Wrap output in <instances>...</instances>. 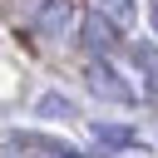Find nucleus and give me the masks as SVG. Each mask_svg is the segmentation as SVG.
<instances>
[{
    "label": "nucleus",
    "instance_id": "nucleus-2",
    "mask_svg": "<svg viewBox=\"0 0 158 158\" xmlns=\"http://www.w3.org/2000/svg\"><path fill=\"white\" fill-rule=\"evenodd\" d=\"M74 35L84 40V49H89L94 59H109V54L123 44V30H118L114 20H104L99 10H94V15H79V30H74Z\"/></svg>",
    "mask_w": 158,
    "mask_h": 158
},
{
    "label": "nucleus",
    "instance_id": "nucleus-5",
    "mask_svg": "<svg viewBox=\"0 0 158 158\" xmlns=\"http://www.w3.org/2000/svg\"><path fill=\"white\" fill-rule=\"evenodd\" d=\"M94 10H99L104 20H114L118 30H128L133 15H138V0H94Z\"/></svg>",
    "mask_w": 158,
    "mask_h": 158
},
{
    "label": "nucleus",
    "instance_id": "nucleus-1",
    "mask_svg": "<svg viewBox=\"0 0 158 158\" xmlns=\"http://www.w3.org/2000/svg\"><path fill=\"white\" fill-rule=\"evenodd\" d=\"M20 15H25V25H30L35 35L54 40V44L79 30V5H74V0H25Z\"/></svg>",
    "mask_w": 158,
    "mask_h": 158
},
{
    "label": "nucleus",
    "instance_id": "nucleus-7",
    "mask_svg": "<svg viewBox=\"0 0 158 158\" xmlns=\"http://www.w3.org/2000/svg\"><path fill=\"white\" fill-rule=\"evenodd\" d=\"M148 25H153V35H158V0H148Z\"/></svg>",
    "mask_w": 158,
    "mask_h": 158
},
{
    "label": "nucleus",
    "instance_id": "nucleus-6",
    "mask_svg": "<svg viewBox=\"0 0 158 158\" xmlns=\"http://www.w3.org/2000/svg\"><path fill=\"white\" fill-rule=\"evenodd\" d=\"M94 138L104 143V148H133L138 138H133V128H123V123H99L94 128Z\"/></svg>",
    "mask_w": 158,
    "mask_h": 158
},
{
    "label": "nucleus",
    "instance_id": "nucleus-3",
    "mask_svg": "<svg viewBox=\"0 0 158 158\" xmlns=\"http://www.w3.org/2000/svg\"><path fill=\"white\" fill-rule=\"evenodd\" d=\"M84 79H89V89H94L99 99H114V104H133V99H138V94H133V89H128V84L109 69V59H104V64L94 59V64L84 69Z\"/></svg>",
    "mask_w": 158,
    "mask_h": 158
},
{
    "label": "nucleus",
    "instance_id": "nucleus-4",
    "mask_svg": "<svg viewBox=\"0 0 158 158\" xmlns=\"http://www.w3.org/2000/svg\"><path fill=\"white\" fill-rule=\"evenodd\" d=\"M128 64H133V74H138V84H143V94L138 99H158V44H128Z\"/></svg>",
    "mask_w": 158,
    "mask_h": 158
}]
</instances>
